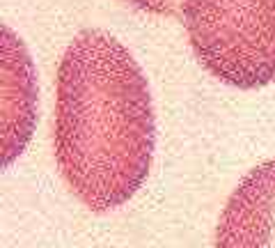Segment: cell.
<instances>
[{
	"instance_id": "obj_4",
	"label": "cell",
	"mask_w": 275,
	"mask_h": 248,
	"mask_svg": "<svg viewBox=\"0 0 275 248\" xmlns=\"http://www.w3.org/2000/svg\"><path fill=\"white\" fill-rule=\"evenodd\" d=\"M3 97H0V129H3V166H9L28 145L35 129L37 83L35 67L26 46L16 35L3 26Z\"/></svg>"
},
{
	"instance_id": "obj_1",
	"label": "cell",
	"mask_w": 275,
	"mask_h": 248,
	"mask_svg": "<svg viewBox=\"0 0 275 248\" xmlns=\"http://www.w3.org/2000/svg\"><path fill=\"white\" fill-rule=\"evenodd\" d=\"M156 120L138 60L106 30H83L58 67L53 154L69 191L97 214L126 204L151 170Z\"/></svg>"
},
{
	"instance_id": "obj_2",
	"label": "cell",
	"mask_w": 275,
	"mask_h": 248,
	"mask_svg": "<svg viewBox=\"0 0 275 248\" xmlns=\"http://www.w3.org/2000/svg\"><path fill=\"white\" fill-rule=\"evenodd\" d=\"M181 16L213 78L239 90L275 80V0H181Z\"/></svg>"
},
{
	"instance_id": "obj_5",
	"label": "cell",
	"mask_w": 275,
	"mask_h": 248,
	"mask_svg": "<svg viewBox=\"0 0 275 248\" xmlns=\"http://www.w3.org/2000/svg\"><path fill=\"white\" fill-rule=\"evenodd\" d=\"M126 3L151 14H168V16L177 14V0H126Z\"/></svg>"
},
{
	"instance_id": "obj_3",
	"label": "cell",
	"mask_w": 275,
	"mask_h": 248,
	"mask_svg": "<svg viewBox=\"0 0 275 248\" xmlns=\"http://www.w3.org/2000/svg\"><path fill=\"white\" fill-rule=\"evenodd\" d=\"M213 248H275V159L236 184L218 218Z\"/></svg>"
}]
</instances>
